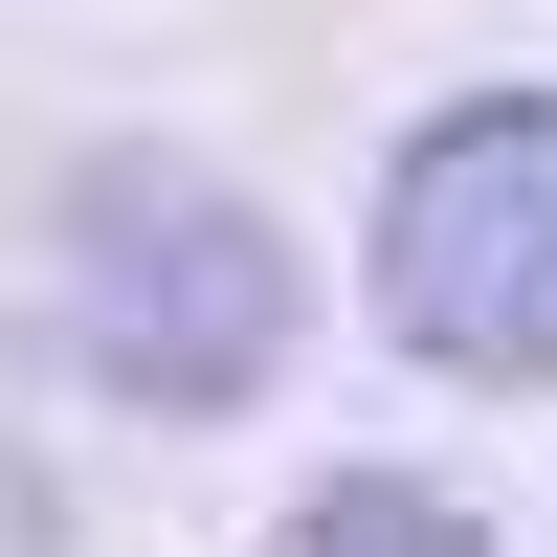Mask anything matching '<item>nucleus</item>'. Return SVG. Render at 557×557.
Returning a JSON list of instances; mask_svg holds the SVG:
<instances>
[{"label":"nucleus","instance_id":"f257e3e1","mask_svg":"<svg viewBox=\"0 0 557 557\" xmlns=\"http://www.w3.org/2000/svg\"><path fill=\"white\" fill-rule=\"evenodd\" d=\"M67 335H89V380H112L134 424L268 401V357H290V246H268V201L201 178V157H89L67 178Z\"/></svg>","mask_w":557,"mask_h":557},{"label":"nucleus","instance_id":"f03ea898","mask_svg":"<svg viewBox=\"0 0 557 557\" xmlns=\"http://www.w3.org/2000/svg\"><path fill=\"white\" fill-rule=\"evenodd\" d=\"M380 335L424 380H557V89H469L380 157Z\"/></svg>","mask_w":557,"mask_h":557},{"label":"nucleus","instance_id":"7ed1b4c3","mask_svg":"<svg viewBox=\"0 0 557 557\" xmlns=\"http://www.w3.org/2000/svg\"><path fill=\"white\" fill-rule=\"evenodd\" d=\"M268 557H491V535L446 513V491H401V469H335L290 535H268Z\"/></svg>","mask_w":557,"mask_h":557}]
</instances>
